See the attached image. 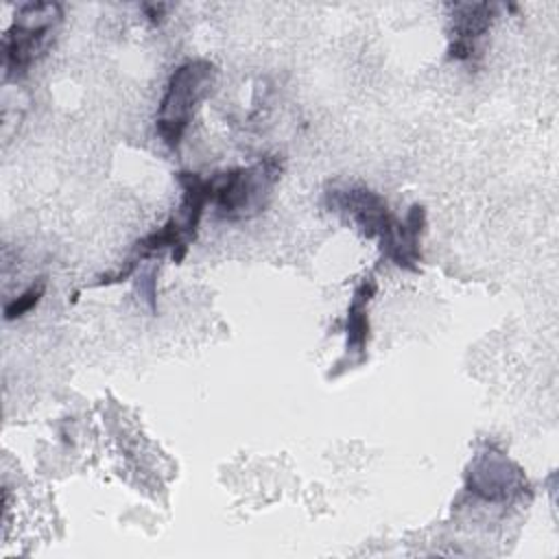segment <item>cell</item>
Listing matches in <instances>:
<instances>
[{
	"instance_id": "obj_7",
	"label": "cell",
	"mask_w": 559,
	"mask_h": 559,
	"mask_svg": "<svg viewBox=\"0 0 559 559\" xmlns=\"http://www.w3.org/2000/svg\"><path fill=\"white\" fill-rule=\"evenodd\" d=\"M376 293V282L365 280L352 297L349 312H347V347H354L356 352L365 349L367 336H369V319H367V304L371 295Z\"/></svg>"
},
{
	"instance_id": "obj_2",
	"label": "cell",
	"mask_w": 559,
	"mask_h": 559,
	"mask_svg": "<svg viewBox=\"0 0 559 559\" xmlns=\"http://www.w3.org/2000/svg\"><path fill=\"white\" fill-rule=\"evenodd\" d=\"M280 170V162L266 157L255 166L236 168L212 179L218 216L236 221L258 214L266 205Z\"/></svg>"
},
{
	"instance_id": "obj_8",
	"label": "cell",
	"mask_w": 559,
	"mask_h": 559,
	"mask_svg": "<svg viewBox=\"0 0 559 559\" xmlns=\"http://www.w3.org/2000/svg\"><path fill=\"white\" fill-rule=\"evenodd\" d=\"M41 295H44V284L39 282L37 286H31V288H28L24 295H20L17 299L9 301V304L4 306V317L11 321V319H17V317L26 314L31 308L37 306V301L41 299Z\"/></svg>"
},
{
	"instance_id": "obj_1",
	"label": "cell",
	"mask_w": 559,
	"mask_h": 559,
	"mask_svg": "<svg viewBox=\"0 0 559 559\" xmlns=\"http://www.w3.org/2000/svg\"><path fill=\"white\" fill-rule=\"evenodd\" d=\"M214 76V66L203 59L186 61L173 72L157 114V131L168 146L179 144L194 109L212 90Z\"/></svg>"
},
{
	"instance_id": "obj_4",
	"label": "cell",
	"mask_w": 559,
	"mask_h": 559,
	"mask_svg": "<svg viewBox=\"0 0 559 559\" xmlns=\"http://www.w3.org/2000/svg\"><path fill=\"white\" fill-rule=\"evenodd\" d=\"M426 223V212L421 205H413L406 221L391 223L380 236L384 253L402 269H417L419 262V236Z\"/></svg>"
},
{
	"instance_id": "obj_3",
	"label": "cell",
	"mask_w": 559,
	"mask_h": 559,
	"mask_svg": "<svg viewBox=\"0 0 559 559\" xmlns=\"http://www.w3.org/2000/svg\"><path fill=\"white\" fill-rule=\"evenodd\" d=\"M57 15L59 7L46 2L26 4L20 11V17L24 22H17L4 39V57L11 70H24L35 59V55L44 48V39L52 26V17Z\"/></svg>"
},
{
	"instance_id": "obj_6",
	"label": "cell",
	"mask_w": 559,
	"mask_h": 559,
	"mask_svg": "<svg viewBox=\"0 0 559 559\" xmlns=\"http://www.w3.org/2000/svg\"><path fill=\"white\" fill-rule=\"evenodd\" d=\"M491 4H465L463 13L456 17V41L450 55L456 59H467L474 50V39L483 35L491 22Z\"/></svg>"
},
{
	"instance_id": "obj_5",
	"label": "cell",
	"mask_w": 559,
	"mask_h": 559,
	"mask_svg": "<svg viewBox=\"0 0 559 559\" xmlns=\"http://www.w3.org/2000/svg\"><path fill=\"white\" fill-rule=\"evenodd\" d=\"M336 205L352 214L367 236H382L393 223L386 212V203L369 190H347L336 194Z\"/></svg>"
}]
</instances>
